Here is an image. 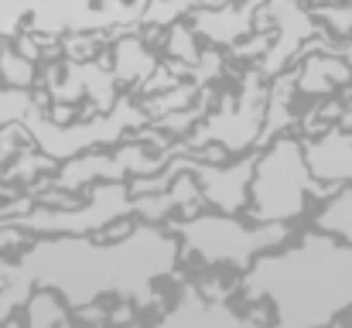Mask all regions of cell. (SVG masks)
Masks as SVG:
<instances>
[{"mask_svg":"<svg viewBox=\"0 0 352 328\" xmlns=\"http://www.w3.org/2000/svg\"><path fill=\"white\" fill-rule=\"evenodd\" d=\"M182 250L178 236L140 222L123 243L96 246L89 239L62 236L38 243L24 253L21 267H14L21 291L52 287L72 308L93 305L100 294L133 298L140 305L151 301V284L175 270Z\"/></svg>","mask_w":352,"mask_h":328,"instance_id":"6da1fadb","label":"cell"},{"mask_svg":"<svg viewBox=\"0 0 352 328\" xmlns=\"http://www.w3.org/2000/svg\"><path fill=\"white\" fill-rule=\"evenodd\" d=\"M239 294L250 305H270L277 328L336 325L352 311V246L308 229L250 260L239 274Z\"/></svg>","mask_w":352,"mask_h":328,"instance_id":"7a4b0ae2","label":"cell"},{"mask_svg":"<svg viewBox=\"0 0 352 328\" xmlns=\"http://www.w3.org/2000/svg\"><path fill=\"white\" fill-rule=\"evenodd\" d=\"M250 222H291L305 212L308 199L329 192L305 161V144L298 137H277L250 171Z\"/></svg>","mask_w":352,"mask_h":328,"instance_id":"3957f363","label":"cell"},{"mask_svg":"<svg viewBox=\"0 0 352 328\" xmlns=\"http://www.w3.org/2000/svg\"><path fill=\"white\" fill-rule=\"evenodd\" d=\"M171 232L178 236L182 253L199 256L202 263H226L243 274L256 253L291 236V222H243L230 212H216L171 222Z\"/></svg>","mask_w":352,"mask_h":328,"instance_id":"277c9868","label":"cell"},{"mask_svg":"<svg viewBox=\"0 0 352 328\" xmlns=\"http://www.w3.org/2000/svg\"><path fill=\"white\" fill-rule=\"evenodd\" d=\"M308 171L322 185H352V137L349 133H325L318 140H301Z\"/></svg>","mask_w":352,"mask_h":328,"instance_id":"5b68a950","label":"cell"},{"mask_svg":"<svg viewBox=\"0 0 352 328\" xmlns=\"http://www.w3.org/2000/svg\"><path fill=\"white\" fill-rule=\"evenodd\" d=\"M250 322H253V318L236 315L233 308H226L223 301L209 305V301L202 298V291L192 287V284L182 287L178 305L161 318V325H168V328H175V325H250Z\"/></svg>","mask_w":352,"mask_h":328,"instance_id":"8992f818","label":"cell"},{"mask_svg":"<svg viewBox=\"0 0 352 328\" xmlns=\"http://www.w3.org/2000/svg\"><path fill=\"white\" fill-rule=\"evenodd\" d=\"M315 226L325 229V232H332V236H339V239H346L352 246V185H342L339 192H332L318 206Z\"/></svg>","mask_w":352,"mask_h":328,"instance_id":"52a82bcc","label":"cell"},{"mask_svg":"<svg viewBox=\"0 0 352 328\" xmlns=\"http://www.w3.org/2000/svg\"><path fill=\"white\" fill-rule=\"evenodd\" d=\"M72 318L69 305L62 301L58 291L52 287H38L31 298H28V322L31 325H65Z\"/></svg>","mask_w":352,"mask_h":328,"instance_id":"ba28073f","label":"cell"}]
</instances>
